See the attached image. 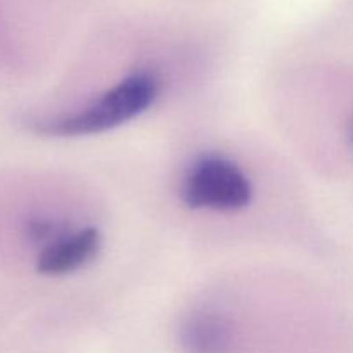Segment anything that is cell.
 <instances>
[{
  "label": "cell",
  "mask_w": 353,
  "mask_h": 353,
  "mask_svg": "<svg viewBox=\"0 0 353 353\" xmlns=\"http://www.w3.org/2000/svg\"><path fill=\"white\" fill-rule=\"evenodd\" d=\"M159 83L150 72H134L83 109L40 121L37 131L48 137L74 138L99 134L140 116L154 103Z\"/></svg>",
  "instance_id": "6da1fadb"
},
{
  "label": "cell",
  "mask_w": 353,
  "mask_h": 353,
  "mask_svg": "<svg viewBox=\"0 0 353 353\" xmlns=\"http://www.w3.org/2000/svg\"><path fill=\"white\" fill-rule=\"evenodd\" d=\"M250 199L247 174L234 162L217 155L196 162L183 185V200L192 209L231 212L247 207Z\"/></svg>",
  "instance_id": "7a4b0ae2"
},
{
  "label": "cell",
  "mask_w": 353,
  "mask_h": 353,
  "mask_svg": "<svg viewBox=\"0 0 353 353\" xmlns=\"http://www.w3.org/2000/svg\"><path fill=\"white\" fill-rule=\"evenodd\" d=\"M100 250V233L93 228L68 230L55 238L38 255L37 269L45 276H62L81 269Z\"/></svg>",
  "instance_id": "3957f363"
},
{
  "label": "cell",
  "mask_w": 353,
  "mask_h": 353,
  "mask_svg": "<svg viewBox=\"0 0 353 353\" xmlns=\"http://www.w3.org/2000/svg\"><path fill=\"white\" fill-rule=\"evenodd\" d=\"M183 345L190 353H224L230 345V326L219 314H195L183 327Z\"/></svg>",
  "instance_id": "277c9868"
},
{
  "label": "cell",
  "mask_w": 353,
  "mask_h": 353,
  "mask_svg": "<svg viewBox=\"0 0 353 353\" xmlns=\"http://www.w3.org/2000/svg\"><path fill=\"white\" fill-rule=\"evenodd\" d=\"M68 230L69 228H65L64 224L52 219H33L30 221V224H28V234H30L31 240L37 241V243H45V245L54 241L55 238L64 234Z\"/></svg>",
  "instance_id": "5b68a950"
}]
</instances>
